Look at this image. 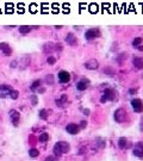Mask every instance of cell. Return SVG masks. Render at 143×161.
<instances>
[{
    "instance_id": "cell-1",
    "label": "cell",
    "mask_w": 143,
    "mask_h": 161,
    "mask_svg": "<svg viewBox=\"0 0 143 161\" xmlns=\"http://www.w3.org/2000/svg\"><path fill=\"white\" fill-rule=\"evenodd\" d=\"M69 150H70V146H69V143L63 142V141L57 142L53 148V152L56 156H61V155H63V154L69 153Z\"/></svg>"
},
{
    "instance_id": "cell-2",
    "label": "cell",
    "mask_w": 143,
    "mask_h": 161,
    "mask_svg": "<svg viewBox=\"0 0 143 161\" xmlns=\"http://www.w3.org/2000/svg\"><path fill=\"white\" fill-rule=\"evenodd\" d=\"M114 121L118 123H123L125 119H127V111L124 110V109H118V110H116L114 111Z\"/></svg>"
},
{
    "instance_id": "cell-3",
    "label": "cell",
    "mask_w": 143,
    "mask_h": 161,
    "mask_svg": "<svg viewBox=\"0 0 143 161\" xmlns=\"http://www.w3.org/2000/svg\"><path fill=\"white\" fill-rule=\"evenodd\" d=\"M114 99H116V92H114V90L107 88V90H105V92L103 94L100 101H101V103H105L107 100H114Z\"/></svg>"
},
{
    "instance_id": "cell-4",
    "label": "cell",
    "mask_w": 143,
    "mask_h": 161,
    "mask_svg": "<svg viewBox=\"0 0 143 161\" xmlns=\"http://www.w3.org/2000/svg\"><path fill=\"white\" fill-rule=\"evenodd\" d=\"M101 34H100V30L99 29H90V30H87L85 32V38L86 39H94L99 37Z\"/></svg>"
},
{
    "instance_id": "cell-5",
    "label": "cell",
    "mask_w": 143,
    "mask_h": 161,
    "mask_svg": "<svg viewBox=\"0 0 143 161\" xmlns=\"http://www.w3.org/2000/svg\"><path fill=\"white\" fill-rule=\"evenodd\" d=\"M12 87L8 85H0V98H7L12 92Z\"/></svg>"
},
{
    "instance_id": "cell-6",
    "label": "cell",
    "mask_w": 143,
    "mask_h": 161,
    "mask_svg": "<svg viewBox=\"0 0 143 161\" xmlns=\"http://www.w3.org/2000/svg\"><path fill=\"white\" fill-rule=\"evenodd\" d=\"M10 119H11L12 124H13L15 127H17V125L19 124V119H20L19 112H18L17 110H10Z\"/></svg>"
},
{
    "instance_id": "cell-7",
    "label": "cell",
    "mask_w": 143,
    "mask_h": 161,
    "mask_svg": "<svg viewBox=\"0 0 143 161\" xmlns=\"http://www.w3.org/2000/svg\"><path fill=\"white\" fill-rule=\"evenodd\" d=\"M131 106L136 112H142L143 111V103L142 100L138 99V98H135V99L131 100Z\"/></svg>"
},
{
    "instance_id": "cell-8",
    "label": "cell",
    "mask_w": 143,
    "mask_h": 161,
    "mask_svg": "<svg viewBox=\"0 0 143 161\" xmlns=\"http://www.w3.org/2000/svg\"><path fill=\"white\" fill-rule=\"evenodd\" d=\"M132 153L137 158H143V143L142 142H137L135 146H134V149H132Z\"/></svg>"
},
{
    "instance_id": "cell-9",
    "label": "cell",
    "mask_w": 143,
    "mask_h": 161,
    "mask_svg": "<svg viewBox=\"0 0 143 161\" xmlns=\"http://www.w3.org/2000/svg\"><path fill=\"white\" fill-rule=\"evenodd\" d=\"M66 130L70 135H76L80 131V127L78 124H75V123H70V124H68L67 127H66Z\"/></svg>"
},
{
    "instance_id": "cell-10",
    "label": "cell",
    "mask_w": 143,
    "mask_h": 161,
    "mask_svg": "<svg viewBox=\"0 0 143 161\" xmlns=\"http://www.w3.org/2000/svg\"><path fill=\"white\" fill-rule=\"evenodd\" d=\"M57 77H59V81L62 83V84H67L70 80V74L68 72H66V70H61Z\"/></svg>"
},
{
    "instance_id": "cell-11",
    "label": "cell",
    "mask_w": 143,
    "mask_h": 161,
    "mask_svg": "<svg viewBox=\"0 0 143 161\" xmlns=\"http://www.w3.org/2000/svg\"><path fill=\"white\" fill-rule=\"evenodd\" d=\"M85 67L87 69H91V70H93V69H97L99 67V63L97 60H94V59H92V60H88L87 62H85Z\"/></svg>"
},
{
    "instance_id": "cell-12",
    "label": "cell",
    "mask_w": 143,
    "mask_h": 161,
    "mask_svg": "<svg viewBox=\"0 0 143 161\" xmlns=\"http://www.w3.org/2000/svg\"><path fill=\"white\" fill-rule=\"evenodd\" d=\"M88 85H90V81H88L87 79H81V80L76 84V88H78L79 91H85V90L88 87Z\"/></svg>"
},
{
    "instance_id": "cell-13",
    "label": "cell",
    "mask_w": 143,
    "mask_h": 161,
    "mask_svg": "<svg viewBox=\"0 0 143 161\" xmlns=\"http://www.w3.org/2000/svg\"><path fill=\"white\" fill-rule=\"evenodd\" d=\"M0 50L4 53L5 56H10L12 54V49L7 43H0Z\"/></svg>"
},
{
    "instance_id": "cell-14",
    "label": "cell",
    "mask_w": 143,
    "mask_h": 161,
    "mask_svg": "<svg viewBox=\"0 0 143 161\" xmlns=\"http://www.w3.org/2000/svg\"><path fill=\"white\" fill-rule=\"evenodd\" d=\"M66 42H67V44H69V46H72V47L78 44V39H76V37L73 34H68L67 37H66Z\"/></svg>"
},
{
    "instance_id": "cell-15",
    "label": "cell",
    "mask_w": 143,
    "mask_h": 161,
    "mask_svg": "<svg viewBox=\"0 0 143 161\" xmlns=\"http://www.w3.org/2000/svg\"><path fill=\"white\" fill-rule=\"evenodd\" d=\"M118 146H119L121 149H128L130 147V143H129V141L125 137H121L119 141H118Z\"/></svg>"
},
{
    "instance_id": "cell-16",
    "label": "cell",
    "mask_w": 143,
    "mask_h": 161,
    "mask_svg": "<svg viewBox=\"0 0 143 161\" xmlns=\"http://www.w3.org/2000/svg\"><path fill=\"white\" fill-rule=\"evenodd\" d=\"M132 62H134V66H135L137 69L143 68V59H141V57H135Z\"/></svg>"
},
{
    "instance_id": "cell-17",
    "label": "cell",
    "mask_w": 143,
    "mask_h": 161,
    "mask_svg": "<svg viewBox=\"0 0 143 161\" xmlns=\"http://www.w3.org/2000/svg\"><path fill=\"white\" fill-rule=\"evenodd\" d=\"M66 101H67V96H66V94H62V96H61V98L56 99V105H59L60 107L65 106Z\"/></svg>"
},
{
    "instance_id": "cell-18",
    "label": "cell",
    "mask_w": 143,
    "mask_h": 161,
    "mask_svg": "<svg viewBox=\"0 0 143 161\" xmlns=\"http://www.w3.org/2000/svg\"><path fill=\"white\" fill-rule=\"evenodd\" d=\"M19 32L22 34V35H26V34H29L31 31V28L30 26H28V25H22V26H19Z\"/></svg>"
},
{
    "instance_id": "cell-19",
    "label": "cell",
    "mask_w": 143,
    "mask_h": 161,
    "mask_svg": "<svg viewBox=\"0 0 143 161\" xmlns=\"http://www.w3.org/2000/svg\"><path fill=\"white\" fill-rule=\"evenodd\" d=\"M29 155H30L31 158H37L38 155H39V152H38L37 149H35V148H32L29 150Z\"/></svg>"
},
{
    "instance_id": "cell-20",
    "label": "cell",
    "mask_w": 143,
    "mask_h": 161,
    "mask_svg": "<svg viewBox=\"0 0 143 161\" xmlns=\"http://www.w3.org/2000/svg\"><path fill=\"white\" fill-rule=\"evenodd\" d=\"M39 86H41V81H39V80H36L34 84L31 85V91H36Z\"/></svg>"
},
{
    "instance_id": "cell-21",
    "label": "cell",
    "mask_w": 143,
    "mask_h": 161,
    "mask_svg": "<svg viewBox=\"0 0 143 161\" xmlns=\"http://www.w3.org/2000/svg\"><path fill=\"white\" fill-rule=\"evenodd\" d=\"M48 138H49V135H48L47 132H43V134L39 136V141L44 143V142H47V141H48Z\"/></svg>"
},
{
    "instance_id": "cell-22",
    "label": "cell",
    "mask_w": 143,
    "mask_h": 161,
    "mask_svg": "<svg viewBox=\"0 0 143 161\" xmlns=\"http://www.w3.org/2000/svg\"><path fill=\"white\" fill-rule=\"evenodd\" d=\"M18 96H19V92L18 91H16V90H12V92L10 94V97L12 98V99H17L18 98Z\"/></svg>"
},
{
    "instance_id": "cell-23",
    "label": "cell",
    "mask_w": 143,
    "mask_h": 161,
    "mask_svg": "<svg viewBox=\"0 0 143 161\" xmlns=\"http://www.w3.org/2000/svg\"><path fill=\"white\" fill-rule=\"evenodd\" d=\"M39 117H41L42 119H47V117H48V116H47V110H44V109L41 110V111H39Z\"/></svg>"
},
{
    "instance_id": "cell-24",
    "label": "cell",
    "mask_w": 143,
    "mask_h": 161,
    "mask_svg": "<svg viewBox=\"0 0 143 161\" xmlns=\"http://www.w3.org/2000/svg\"><path fill=\"white\" fill-rule=\"evenodd\" d=\"M45 81H47V84H48V85H53L54 84L53 75H48V77L45 78Z\"/></svg>"
},
{
    "instance_id": "cell-25",
    "label": "cell",
    "mask_w": 143,
    "mask_h": 161,
    "mask_svg": "<svg viewBox=\"0 0 143 161\" xmlns=\"http://www.w3.org/2000/svg\"><path fill=\"white\" fill-rule=\"evenodd\" d=\"M47 62H48L49 65H54V63L56 62V59H55L54 56H49V57L47 59Z\"/></svg>"
},
{
    "instance_id": "cell-26",
    "label": "cell",
    "mask_w": 143,
    "mask_h": 161,
    "mask_svg": "<svg viewBox=\"0 0 143 161\" xmlns=\"http://www.w3.org/2000/svg\"><path fill=\"white\" fill-rule=\"evenodd\" d=\"M141 43H142V38H141V37H137V38H135L134 42H132L134 46H138V44H141Z\"/></svg>"
},
{
    "instance_id": "cell-27",
    "label": "cell",
    "mask_w": 143,
    "mask_h": 161,
    "mask_svg": "<svg viewBox=\"0 0 143 161\" xmlns=\"http://www.w3.org/2000/svg\"><path fill=\"white\" fill-rule=\"evenodd\" d=\"M31 100H32V105H36V104H37V101H38L37 96H32V97H31Z\"/></svg>"
},
{
    "instance_id": "cell-28",
    "label": "cell",
    "mask_w": 143,
    "mask_h": 161,
    "mask_svg": "<svg viewBox=\"0 0 143 161\" xmlns=\"http://www.w3.org/2000/svg\"><path fill=\"white\" fill-rule=\"evenodd\" d=\"M44 161H59V159H57V158H55V156H48Z\"/></svg>"
},
{
    "instance_id": "cell-29",
    "label": "cell",
    "mask_w": 143,
    "mask_h": 161,
    "mask_svg": "<svg viewBox=\"0 0 143 161\" xmlns=\"http://www.w3.org/2000/svg\"><path fill=\"white\" fill-rule=\"evenodd\" d=\"M87 125V122H81V128H85Z\"/></svg>"
},
{
    "instance_id": "cell-30",
    "label": "cell",
    "mask_w": 143,
    "mask_h": 161,
    "mask_svg": "<svg viewBox=\"0 0 143 161\" xmlns=\"http://www.w3.org/2000/svg\"><path fill=\"white\" fill-rule=\"evenodd\" d=\"M140 127H141V130H143V117L141 118V125Z\"/></svg>"
},
{
    "instance_id": "cell-31",
    "label": "cell",
    "mask_w": 143,
    "mask_h": 161,
    "mask_svg": "<svg viewBox=\"0 0 143 161\" xmlns=\"http://www.w3.org/2000/svg\"><path fill=\"white\" fill-rule=\"evenodd\" d=\"M83 114H87V115H88V114H90V110H83Z\"/></svg>"
}]
</instances>
